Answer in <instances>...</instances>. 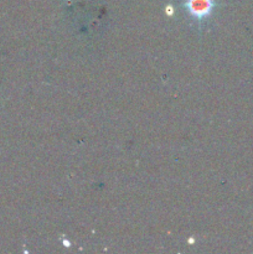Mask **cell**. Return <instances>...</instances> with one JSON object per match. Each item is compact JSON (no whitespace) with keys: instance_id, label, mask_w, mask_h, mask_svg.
<instances>
[{"instance_id":"6da1fadb","label":"cell","mask_w":253,"mask_h":254,"mask_svg":"<svg viewBox=\"0 0 253 254\" xmlns=\"http://www.w3.org/2000/svg\"><path fill=\"white\" fill-rule=\"evenodd\" d=\"M185 6L191 16L201 20L210 16L215 4L213 0H186Z\"/></svg>"}]
</instances>
